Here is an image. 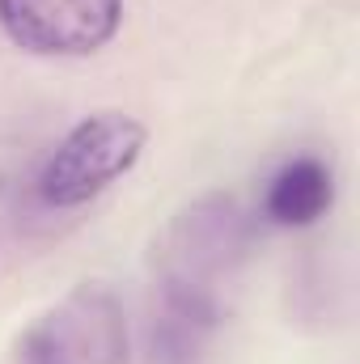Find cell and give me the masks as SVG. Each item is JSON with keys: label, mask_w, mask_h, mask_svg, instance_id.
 Listing matches in <instances>:
<instances>
[{"label": "cell", "mask_w": 360, "mask_h": 364, "mask_svg": "<svg viewBox=\"0 0 360 364\" xmlns=\"http://www.w3.org/2000/svg\"><path fill=\"white\" fill-rule=\"evenodd\" d=\"M149 144V127L123 110H97L81 119L43 161L34 191L47 208H81L106 186L132 174Z\"/></svg>", "instance_id": "cell-1"}, {"label": "cell", "mask_w": 360, "mask_h": 364, "mask_svg": "<svg viewBox=\"0 0 360 364\" xmlns=\"http://www.w3.org/2000/svg\"><path fill=\"white\" fill-rule=\"evenodd\" d=\"M132 331L123 301L85 279L47 305L17 339V364H127Z\"/></svg>", "instance_id": "cell-2"}, {"label": "cell", "mask_w": 360, "mask_h": 364, "mask_svg": "<svg viewBox=\"0 0 360 364\" xmlns=\"http://www.w3.org/2000/svg\"><path fill=\"white\" fill-rule=\"evenodd\" d=\"M123 21V0H0V30L13 47L47 60L102 51Z\"/></svg>", "instance_id": "cell-3"}, {"label": "cell", "mask_w": 360, "mask_h": 364, "mask_svg": "<svg viewBox=\"0 0 360 364\" xmlns=\"http://www.w3.org/2000/svg\"><path fill=\"white\" fill-rule=\"evenodd\" d=\"M335 203V174L322 157H292L271 174L263 191V216L280 229H305Z\"/></svg>", "instance_id": "cell-4"}]
</instances>
